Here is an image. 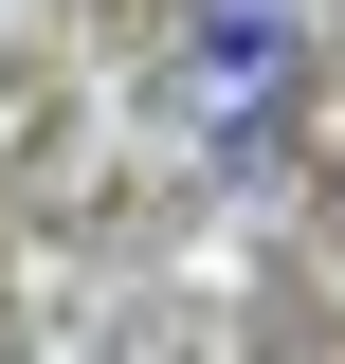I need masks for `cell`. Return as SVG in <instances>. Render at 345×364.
<instances>
[{"label": "cell", "mask_w": 345, "mask_h": 364, "mask_svg": "<svg viewBox=\"0 0 345 364\" xmlns=\"http://www.w3.org/2000/svg\"><path fill=\"white\" fill-rule=\"evenodd\" d=\"M291 91H309V0H182V37H164V128L200 146V164H273Z\"/></svg>", "instance_id": "6da1fadb"}]
</instances>
